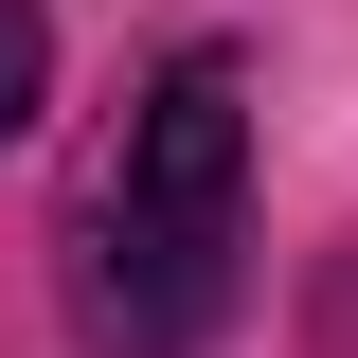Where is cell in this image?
Masks as SVG:
<instances>
[{"label": "cell", "instance_id": "7a4b0ae2", "mask_svg": "<svg viewBox=\"0 0 358 358\" xmlns=\"http://www.w3.org/2000/svg\"><path fill=\"white\" fill-rule=\"evenodd\" d=\"M36 108H54V18H36V0H0V143L36 126Z\"/></svg>", "mask_w": 358, "mask_h": 358}, {"label": "cell", "instance_id": "6da1fadb", "mask_svg": "<svg viewBox=\"0 0 358 358\" xmlns=\"http://www.w3.org/2000/svg\"><path fill=\"white\" fill-rule=\"evenodd\" d=\"M233 179H251V90H233V54H179L126 126V179H108V251H126L143 341H197L233 305Z\"/></svg>", "mask_w": 358, "mask_h": 358}]
</instances>
